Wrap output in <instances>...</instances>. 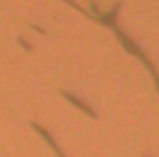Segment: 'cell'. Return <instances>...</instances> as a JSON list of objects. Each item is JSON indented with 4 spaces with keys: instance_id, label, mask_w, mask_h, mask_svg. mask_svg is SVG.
Returning <instances> with one entry per match:
<instances>
[{
    "instance_id": "1",
    "label": "cell",
    "mask_w": 159,
    "mask_h": 157,
    "mask_svg": "<svg viewBox=\"0 0 159 157\" xmlns=\"http://www.w3.org/2000/svg\"><path fill=\"white\" fill-rule=\"evenodd\" d=\"M112 29H114V33H116V37H118V39H120V41H122V45H125L126 49L131 51L133 55H137V57H139L141 61H143V63H145V67L149 69V74L153 76V80H155V86H157V92H159V74H157V69H155L153 61H151L149 57H147V53H145V51H143V49H141V47L137 45V43L133 41V39L129 37V35H126L125 31H120V29H118L116 25H114Z\"/></svg>"
},
{
    "instance_id": "2",
    "label": "cell",
    "mask_w": 159,
    "mask_h": 157,
    "mask_svg": "<svg viewBox=\"0 0 159 157\" xmlns=\"http://www.w3.org/2000/svg\"><path fill=\"white\" fill-rule=\"evenodd\" d=\"M63 96H66V98H67V100H70V102H74L75 106H80V108H82V110L86 112V114H90V116H92V118H96V112H94L92 108L88 106V104H84V102L80 100V98H75L74 94H70V92H63Z\"/></svg>"
},
{
    "instance_id": "3",
    "label": "cell",
    "mask_w": 159,
    "mask_h": 157,
    "mask_svg": "<svg viewBox=\"0 0 159 157\" xmlns=\"http://www.w3.org/2000/svg\"><path fill=\"white\" fill-rule=\"evenodd\" d=\"M33 127H35V129H37V133H41L43 137H45L47 141H49V145H51V147H53V151H55L57 155H59V157H66V155H63V151H61V149L57 147V143H55V141H53V137H51V135H49V133H47V131L43 129V127H39V125H33Z\"/></svg>"
}]
</instances>
